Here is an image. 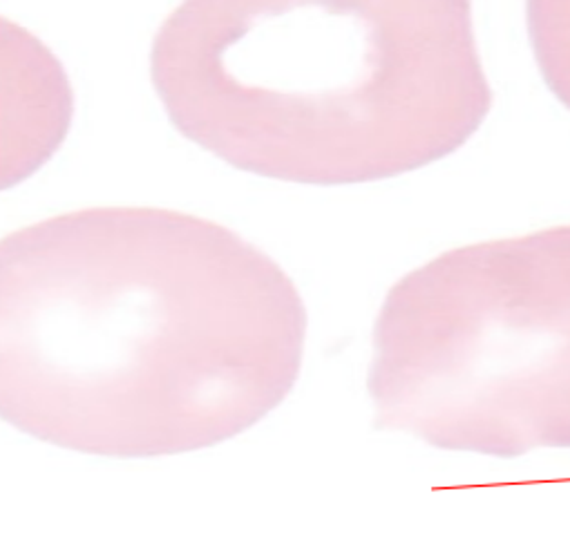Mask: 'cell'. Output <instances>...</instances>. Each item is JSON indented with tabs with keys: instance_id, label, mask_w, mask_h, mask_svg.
I'll return each mask as SVG.
<instances>
[{
	"instance_id": "1",
	"label": "cell",
	"mask_w": 570,
	"mask_h": 554,
	"mask_svg": "<svg viewBox=\"0 0 570 554\" xmlns=\"http://www.w3.org/2000/svg\"><path fill=\"white\" fill-rule=\"evenodd\" d=\"M305 336L287 273L195 215L88 208L0 244V412L63 449L224 443L289 396Z\"/></svg>"
},
{
	"instance_id": "2",
	"label": "cell",
	"mask_w": 570,
	"mask_h": 554,
	"mask_svg": "<svg viewBox=\"0 0 570 554\" xmlns=\"http://www.w3.org/2000/svg\"><path fill=\"white\" fill-rule=\"evenodd\" d=\"M173 126L233 168L365 184L459 148L488 108L468 8L387 0H193L159 28Z\"/></svg>"
}]
</instances>
